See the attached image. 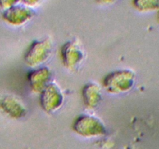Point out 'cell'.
Masks as SVG:
<instances>
[{
    "mask_svg": "<svg viewBox=\"0 0 159 149\" xmlns=\"http://www.w3.org/2000/svg\"><path fill=\"white\" fill-rule=\"evenodd\" d=\"M32 11L27 6L15 5L7 9L3 13L4 19L13 24H20L30 18Z\"/></svg>",
    "mask_w": 159,
    "mask_h": 149,
    "instance_id": "6da1fadb",
    "label": "cell"
},
{
    "mask_svg": "<svg viewBox=\"0 0 159 149\" xmlns=\"http://www.w3.org/2000/svg\"><path fill=\"white\" fill-rule=\"evenodd\" d=\"M134 3L140 10H147L152 7L158 6L159 0H134Z\"/></svg>",
    "mask_w": 159,
    "mask_h": 149,
    "instance_id": "7a4b0ae2",
    "label": "cell"
},
{
    "mask_svg": "<svg viewBox=\"0 0 159 149\" xmlns=\"http://www.w3.org/2000/svg\"><path fill=\"white\" fill-rule=\"evenodd\" d=\"M19 2L20 0H0V7L7 10V9L16 5L17 2Z\"/></svg>",
    "mask_w": 159,
    "mask_h": 149,
    "instance_id": "3957f363",
    "label": "cell"
},
{
    "mask_svg": "<svg viewBox=\"0 0 159 149\" xmlns=\"http://www.w3.org/2000/svg\"><path fill=\"white\" fill-rule=\"evenodd\" d=\"M23 1H24L27 5L30 6V5H34V4H36L39 0H23Z\"/></svg>",
    "mask_w": 159,
    "mask_h": 149,
    "instance_id": "277c9868",
    "label": "cell"
},
{
    "mask_svg": "<svg viewBox=\"0 0 159 149\" xmlns=\"http://www.w3.org/2000/svg\"><path fill=\"white\" fill-rule=\"evenodd\" d=\"M99 1L102 2H105V3H110V2L115 1V0H99Z\"/></svg>",
    "mask_w": 159,
    "mask_h": 149,
    "instance_id": "5b68a950",
    "label": "cell"
}]
</instances>
